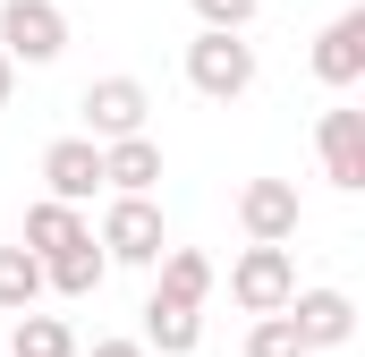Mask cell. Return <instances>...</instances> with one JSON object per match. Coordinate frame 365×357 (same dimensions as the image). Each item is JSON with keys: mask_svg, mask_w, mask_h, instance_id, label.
<instances>
[{"mask_svg": "<svg viewBox=\"0 0 365 357\" xmlns=\"http://www.w3.org/2000/svg\"><path fill=\"white\" fill-rule=\"evenodd\" d=\"M77 111H86V145H119V136H145L153 94L136 86V77H93Z\"/></svg>", "mask_w": 365, "mask_h": 357, "instance_id": "5b68a950", "label": "cell"}, {"mask_svg": "<svg viewBox=\"0 0 365 357\" xmlns=\"http://www.w3.org/2000/svg\"><path fill=\"white\" fill-rule=\"evenodd\" d=\"M77 357H153L145 341H93V349H77Z\"/></svg>", "mask_w": 365, "mask_h": 357, "instance_id": "ffe728a7", "label": "cell"}, {"mask_svg": "<svg viewBox=\"0 0 365 357\" xmlns=\"http://www.w3.org/2000/svg\"><path fill=\"white\" fill-rule=\"evenodd\" d=\"M9 94H17V69H9V51H0V102H9Z\"/></svg>", "mask_w": 365, "mask_h": 357, "instance_id": "44dd1931", "label": "cell"}, {"mask_svg": "<svg viewBox=\"0 0 365 357\" xmlns=\"http://www.w3.org/2000/svg\"><path fill=\"white\" fill-rule=\"evenodd\" d=\"M314 145H323V178H331L340 196H357V187H365V119H357V111H323Z\"/></svg>", "mask_w": 365, "mask_h": 357, "instance_id": "9c48e42d", "label": "cell"}, {"mask_svg": "<svg viewBox=\"0 0 365 357\" xmlns=\"http://www.w3.org/2000/svg\"><path fill=\"white\" fill-rule=\"evenodd\" d=\"M43 187H51V204H77V213H86V196L102 187V145L60 136V145L43 154Z\"/></svg>", "mask_w": 365, "mask_h": 357, "instance_id": "30bf717a", "label": "cell"}, {"mask_svg": "<svg viewBox=\"0 0 365 357\" xmlns=\"http://www.w3.org/2000/svg\"><path fill=\"white\" fill-rule=\"evenodd\" d=\"M255 9H264V0H195L204 34H247V26H255Z\"/></svg>", "mask_w": 365, "mask_h": 357, "instance_id": "d6986e66", "label": "cell"}, {"mask_svg": "<svg viewBox=\"0 0 365 357\" xmlns=\"http://www.w3.org/2000/svg\"><path fill=\"white\" fill-rule=\"evenodd\" d=\"M297 221H306L297 178H247V187H238V230H247V247H289Z\"/></svg>", "mask_w": 365, "mask_h": 357, "instance_id": "277c9868", "label": "cell"}, {"mask_svg": "<svg viewBox=\"0 0 365 357\" xmlns=\"http://www.w3.org/2000/svg\"><path fill=\"white\" fill-rule=\"evenodd\" d=\"M314 77H323L331 94H349L365 77V9H340V17L314 34Z\"/></svg>", "mask_w": 365, "mask_h": 357, "instance_id": "ba28073f", "label": "cell"}, {"mask_svg": "<svg viewBox=\"0 0 365 357\" xmlns=\"http://www.w3.org/2000/svg\"><path fill=\"white\" fill-rule=\"evenodd\" d=\"M230 298H238L247 315H280V306L297 298V256H289V247H247V256L230 264Z\"/></svg>", "mask_w": 365, "mask_h": 357, "instance_id": "8992f818", "label": "cell"}, {"mask_svg": "<svg viewBox=\"0 0 365 357\" xmlns=\"http://www.w3.org/2000/svg\"><path fill=\"white\" fill-rule=\"evenodd\" d=\"M102 247H93V238H77V247H68V256H51V264H43V289H60V298H93V289H102Z\"/></svg>", "mask_w": 365, "mask_h": 357, "instance_id": "9a60e30c", "label": "cell"}, {"mask_svg": "<svg viewBox=\"0 0 365 357\" xmlns=\"http://www.w3.org/2000/svg\"><path fill=\"white\" fill-rule=\"evenodd\" d=\"M247 357H306V341L289 332V315H255V332H247Z\"/></svg>", "mask_w": 365, "mask_h": 357, "instance_id": "ac0fdd59", "label": "cell"}, {"mask_svg": "<svg viewBox=\"0 0 365 357\" xmlns=\"http://www.w3.org/2000/svg\"><path fill=\"white\" fill-rule=\"evenodd\" d=\"M0 51H9V69H51L68 51V9L60 0H0Z\"/></svg>", "mask_w": 365, "mask_h": 357, "instance_id": "6da1fadb", "label": "cell"}, {"mask_svg": "<svg viewBox=\"0 0 365 357\" xmlns=\"http://www.w3.org/2000/svg\"><path fill=\"white\" fill-rule=\"evenodd\" d=\"M34 298H43V264L26 247H0V315H34Z\"/></svg>", "mask_w": 365, "mask_h": 357, "instance_id": "e0dca14e", "label": "cell"}, {"mask_svg": "<svg viewBox=\"0 0 365 357\" xmlns=\"http://www.w3.org/2000/svg\"><path fill=\"white\" fill-rule=\"evenodd\" d=\"M187 86L204 94V102H238V94L255 86V43L247 34H195L187 43Z\"/></svg>", "mask_w": 365, "mask_h": 357, "instance_id": "3957f363", "label": "cell"}, {"mask_svg": "<svg viewBox=\"0 0 365 357\" xmlns=\"http://www.w3.org/2000/svg\"><path fill=\"white\" fill-rule=\"evenodd\" d=\"M162 306H195L204 315V298H212V256H195V247H170L162 256V289H153Z\"/></svg>", "mask_w": 365, "mask_h": 357, "instance_id": "4fadbf2b", "label": "cell"}, {"mask_svg": "<svg viewBox=\"0 0 365 357\" xmlns=\"http://www.w3.org/2000/svg\"><path fill=\"white\" fill-rule=\"evenodd\" d=\"M102 187H110V196H153V187H162V145H153V136L102 145Z\"/></svg>", "mask_w": 365, "mask_h": 357, "instance_id": "8fae6325", "label": "cell"}, {"mask_svg": "<svg viewBox=\"0 0 365 357\" xmlns=\"http://www.w3.org/2000/svg\"><path fill=\"white\" fill-rule=\"evenodd\" d=\"M195 341H204V315H195V306H162V298H145V349L195 357Z\"/></svg>", "mask_w": 365, "mask_h": 357, "instance_id": "5bb4252c", "label": "cell"}, {"mask_svg": "<svg viewBox=\"0 0 365 357\" xmlns=\"http://www.w3.org/2000/svg\"><path fill=\"white\" fill-rule=\"evenodd\" d=\"M77 238H93V230H86V213H77V204H51V196H43V204L26 213V238H17V247H26L34 264H51V256H68Z\"/></svg>", "mask_w": 365, "mask_h": 357, "instance_id": "7c38bea8", "label": "cell"}, {"mask_svg": "<svg viewBox=\"0 0 365 357\" xmlns=\"http://www.w3.org/2000/svg\"><path fill=\"white\" fill-rule=\"evenodd\" d=\"M9 357H77V332H68V315H17V332H9Z\"/></svg>", "mask_w": 365, "mask_h": 357, "instance_id": "2e32d148", "label": "cell"}, {"mask_svg": "<svg viewBox=\"0 0 365 357\" xmlns=\"http://www.w3.org/2000/svg\"><path fill=\"white\" fill-rule=\"evenodd\" d=\"M93 247H102V264H162V256H170V238H162V204H153V196H110Z\"/></svg>", "mask_w": 365, "mask_h": 357, "instance_id": "7a4b0ae2", "label": "cell"}, {"mask_svg": "<svg viewBox=\"0 0 365 357\" xmlns=\"http://www.w3.org/2000/svg\"><path fill=\"white\" fill-rule=\"evenodd\" d=\"M280 315H289V332L306 341V357H314V349H340V341L357 332V306H349V289H297Z\"/></svg>", "mask_w": 365, "mask_h": 357, "instance_id": "52a82bcc", "label": "cell"}]
</instances>
